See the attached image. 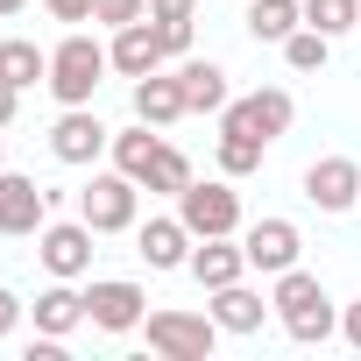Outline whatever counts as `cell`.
<instances>
[{
  "label": "cell",
  "mask_w": 361,
  "mask_h": 361,
  "mask_svg": "<svg viewBox=\"0 0 361 361\" xmlns=\"http://www.w3.org/2000/svg\"><path fill=\"white\" fill-rule=\"evenodd\" d=\"M57 22H92V0H43Z\"/></svg>",
  "instance_id": "30"
},
{
  "label": "cell",
  "mask_w": 361,
  "mask_h": 361,
  "mask_svg": "<svg viewBox=\"0 0 361 361\" xmlns=\"http://www.w3.org/2000/svg\"><path fill=\"white\" fill-rule=\"evenodd\" d=\"M106 64H114V57H106L92 36H64V43L50 50V92H57L64 106H92V92H99Z\"/></svg>",
  "instance_id": "1"
},
{
  "label": "cell",
  "mask_w": 361,
  "mask_h": 361,
  "mask_svg": "<svg viewBox=\"0 0 361 361\" xmlns=\"http://www.w3.org/2000/svg\"><path fill=\"white\" fill-rule=\"evenodd\" d=\"M262 149L269 142H255V135H220V170L227 177H248V170H262Z\"/></svg>",
  "instance_id": "27"
},
{
  "label": "cell",
  "mask_w": 361,
  "mask_h": 361,
  "mask_svg": "<svg viewBox=\"0 0 361 361\" xmlns=\"http://www.w3.org/2000/svg\"><path fill=\"white\" fill-rule=\"evenodd\" d=\"M185 269H192L206 290H220V283H241V276H248V248H234V234H206Z\"/></svg>",
  "instance_id": "13"
},
{
  "label": "cell",
  "mask_w": 361,
  "mask_h": 361,
  "mask_svg": "<svg viewBox=\"0 0 361 361\" xmlns=\"http://www.w3.org/2000/svg\"><path fill=\"white\" fill-rule=\"evenodd\" d=\"M106 142H114V135H106L99 114H85V106H64L57 128H50V156H57V163H99Z\"/></svg>",
  "instance_id": "11"
},
{
  "label": "cell",
  "mask_w": 361,
  "mask_h": 361,
  "mask_svg": "<svg viewBox=\"0 0 361 361\" xmlns=\"http://www.w3.org/2000/svg\"><path fill=\"white\" fill-rule=\"evenodd\" d=\"M50 220V192L22 170H0V234H43Z\"/></svg>",
  "instance_id": "9"
},
{
  "label": "cell",
  "mask_w": 361,
  "mask_h": 361,
  "mask_svg": "<svg viewBox=\"0 0 361 361\" xmlns=\"http://www.w3.org/2000/svg\"><path fill=\"white\" fill-rule=\"evenodd\" d=\"M326 50H333V36H319L312 22L283 36V64H290V71H319V64H326Z\"/></svg>",
  "instance_id": "26"
},
{
  "label": "cell",
  "mask_w": 361,
  "mask_h": 361,
  "mask_svg": "<svg viewBox=\"0 0 361 361\" xmlns=\"http://www.w3.org/2000/svg\"><path fill=\"white\" fill-rule=\"evenodd\" d=\"M135 121H149V128L185 121V85H177V78H163V71L135 78Z\"/></svg>",
  "instance_id": "16"
},
{
  "label": "cell",
  "mask_w": 361,
  "mask_h": 361,
  "mask_svg": "<svg viewBox=\"0 0 361 361\" xmlns=\"http://www.w3.org/2000/svg\"><path fill=\"white\" fill-rule=\"evenodd\" d=\"M305 199H312L319 213L361 206V163H354V156H319V163L305 170Z\"/></svg>",
  "instance_id": "8"
},
{
  "label": "cell",
  "mask_w": 361,
  "mask_h": 361,
  "mask_svg": "<svg viewBox=\"0 0 361 361\" xmlns=\"http://www.w3.org/2000/svg\"><path fill=\"white\" fill-rule=\"evenodd\" d=\"M340 333H347V347H361V298L340 312Z\"/></svg>",
  "instance_id": "32"
},
{
  "label": "cell",
  "mask_w": 361,
  "mask_h": 361,
  "mask_svg": "<svg viewBox=\"0 0 361 361\" xmlns=\"http://www.w3.org/2000/svg\"><path fill=\"white\" fill-rule=\"evenodd\" d=\"M36 255H43L50 276H85V269H92V227H85V220H43Z\"/></svg>",
  "instance_id": "6"
},
{
  "label": "cell",
  "mask_w": 361,
  "mask_h": 361,
  "mask_svg": "<svg viewBox=\"0 0 361 361\" xmlns=\"http://www.w3.org/2000/svg\"><path fill=\"white\" fill-rule=\"evenodd\" d=\"M135 177L128 170H106V177H92V185L78 192V220L92 227V234H128L135 227Z\"/></svg>",
  "instance_id": "5"
},
{
  "label": "cell",
  "mask_w": 361,
  "mask_h": 361,
  "mask_svg": "<svg viewBox=\"0 0 361 361\" xmlns=\"http://www.w3.org/2000/svg\"><path fill=\"white\" fill-rule=\"evenodd\" d=\"M305 22L319 36H347V29H361V0H305Z\"/></svg>",
  "instance_id": "24"
},
{
  "label": "cell",
  "mask_w": 361,
  "mask_h": 361,
  "mask_svg": "<svg viewBox=\"0 0 361 361\" xmlns=\"http://www.w3.org/2000/svg\"><path fill=\"white\" fill-rule=\"evenodd\" d=\"M262 298L248 290V283H220L213 290V319H220V333H262Z\"/></svg>",
  "instance_id": "17"
},
{
  "label": "cell",
  "mask_w": 361,
  "mask_h": 361,
  "mask_svg": "<svg viewBox=\"0 0 361 361\" xmlns=\"http://www.w3.org/2000/svg\"><path fill=\"white\" fill-rule=\"evenodd\" d=\"M8 121H15V85L0 78V128H8Z\"/></svg>",
  "instance_id": "33"
},
{
  "label": "cell",
  "mask_w": 361,
  "mask_h": 361,
  "mask_svg": "<svg viewBox=\"0 0 361 361\" xmlns=\"http://www.w3.org/2000/svg\"><path fill=\"white\" fill-rule=\"evenodd\" d=\"M0 78H8L15 92H29V85H50V50H36V43L8 36V43H0Z\"/></svg>",
  "instance_id": "18"
},
{
  "label": "cell",
  "mask_w": 361,
  "mask_h": 361,
  "mask_svg": "<svg viewBox=\"0 0 361 361\" xmlns=\"http://www.w3.org/2000/svg\"><path fill=\"white\" fill-rule=\"evenodd\" d=\"M319 298H326V283H319L312 269H298V262H290V269L276 276V290H269V305H276L283 319H290V312H305V305H319Z\"/></svg>",
  "instance_id": "23"
},
{
  "label": "cell",
  "mask_w": 361,
  "mask_h": 361,
  "mask_svg": "<svg viewBox=\"0 0 361 361\" xmlns=\"http://www.w3.org/2000/svg\"><path fill=\"white\" fill-rule=\"evenodd\" d=\"M177 220H185L199 241H206V234H234V227H241V192L220 185V177H206V185L192 177V185L177 192Z\"/></svg>",
  "instance_id": "4"
},
{
  "label": "cell",
  "mask_w": 361,
  "mask_h": 361,
  "mask_svg": "<svg viewBox=\"0 0 361 361\" xmlns=\"http://www.w3.org/2000/svg\"><path fill=\"white\" fill-rule=\"evenodd\" d=\"M85 312H92V326H99V333H135V326L149 319V298H142V283L106 276V283H92V290H85Z\"/></svg>",
  "instance_id": "7"
},
{
  "label": "cell",
  "mask_w": 361,
  "mask_h": 361,
  "mask_svg": "<svg viewBox=\"0 0 361 361\" xmlns=\"http://www.w3.org/2000/svg\"><path fill=\"white\" fill-rule=\"evenodd\" d=\"M142 15H149V0H92V22H106V29H128Z\"/></svg>",
  "instance_id": "29"
},
{
  "label": "cell",
  "mask_w": 361,
  "mask_h": 361,
  "mask_svg": "<svg viewBox=\"0 0 361 361\" xmlns=\"http://www.w3.org/2000/svg\"><path fill=\"white\" fill-rule=\"evenodd\" d=\"M15 319H22V298H15V290H0V340L15 333Z\"/></svg>",
  "instance_id": "31"
},
{
  "label": "cell",
  "mask_w": 361,
  "mask_h": 361,
  "mask_svg": "<svg viewBox=\"0 0 361 361\" xmlns=\"http://www.w3.org/2000/svg\"><path fill=\"white\" fill-rule=\"evenodd\" d=\"M192 227L185 220H149V227H135V248H142V262L149 269H185L192 262Z\"/></svg>",
  "instance_id": "14"
},
{
  "label": "cell",
  "mask_w": 361,
  "mask_h": 361,
  "mask_svg": "<svg viewBox=\"0 0 361 361\" xmlns=\"http://www.w3.org/2000/svg\"><path fill=\"white\" fill-rule=\"evenodd\" d=\"M333 326H340V319H333V298H319V305H305V312H290V319H283V333H290V340H305V347H312V340H326Z\"/></svg>",
  "instance_id": "28"
},
{
  "label": "cell",
  "mask_w": 361,
  "mask_h": 361,
  "mask_svg": "<svg viewBox=\"0 0 361 361\" xmlns=\"http://www.w3.org/2000/svg\"><path fill=\"white\" fill-rule=\"evenodd\" d=\"M241 248H248V269L283 276V269L305 255V234H298V220H255V227L241 234Z\"/></svg>",
  "instance_id": "10"
},
{
  "label": "cell",
  "mask_w": 361,
  "mask_h": 361,
  "mask_svg": "<svg viewBox=\"0 0 361 361\" xmlns=\"http://www.w3.org/2000/svg\"><path fill=\"white\" fill-rule=\"evenodd\" d=\"M290 121H298V99H290L283 85H262V92H248V99H227V106H220V135H255V142H276Z\"/></svg>",
  "instance_id": "2"
},
{
  "label": "cell",
  "mask_w": 361,
  "mask_h": 361,
  "mask_svg": "<svg viewBox=\"0 0 361 361\" xmlns=\"http://www.w3.org/2000/svg\"><path fill=\"white\" fill-rule=\"evenodd\" d=\"M156 149H163V135L149 128V121H135L128 135H114V170H128L135 185L149 177V163H156Z\"/></svg>",
  "instance_id": "22"
},
{
  "label": "cell",
  "mask_w": 361,
  "mask_h": 361,
  "mask_svg": "<svg viewBox=\"0 0 361 361\" xmlns=\"http://www.w3.org/2000/svg\"><path fill=\"white\" fill-rule=\"evenodd\" d=\"M142 185H149V192H163V199H177V192L192 185V163H185V156H177V149L163 142V149H156V163H149V177H142Z\"/></svg>",
  "instance_id": "25"
},
{
  "label": "cell",
  "mask_w": 361,
  "mask_h": 361,
  "mask_svg": "<svg viewBox=\"0 0 361 361\" xmlns=\"http://www.w3.org/2000/svg\"><path fill=\"white\" fill-rule=\"evenodd\" d=\"M106 57H114V71H121V78H149V71H163V57H170V50H163L156 22L142 15V22L114 29V50H106Z\"/></svg>",
  "instance_id": "12"
},
{
  "label": "cell",
  "mask_w": 361,
  "mask_h": 361,
  "mask_svg": "<svg viewBox=\"0 0 361 361\" xmlns=\"http://www.w3.org/2000/svg\"><path fill=\"white\" fill-rule=\"evenodd\" d=\"M177 85H185V114H220L227 106V71L220 64H185Z\"/></svg>",
  "instance_id": "19"
},
{
  "label": "cell",
  "mask_w": 361,
  "mask_h": 361,
  "mask_svg": "<svg viewBox=\"0 0 361 361\" xmlns=\"http://www.w3.org/2000/svg\"><path fill=\"white\" fill-rule=\"evenodd\" d=\"M192 15H199V0H149V22H156V36H163L170 57L192 50Z\"/></svg>",
  "instance_id": "21"
},
{
  "label": "cell",
  "mask_w": 361,
  "mask_h": 361,
  "mask_svg": "<svg viewBox=\"0 0 361 361\" xmlns=\"http://www.w3.org/2000/svg\"><path fill=\"white\" fill-rule=\"evenodd\" d=\"M290 29H305V0H255L248 8V36L255 43H283Z\"/></svg>",
  "instance_id": "20"
},
{
  "label": "cell",
  "mask_w": 361,
  "mask_h": 361,
  "mask_svg": "<svg viewBox=\"0 0 361 361\" xmlns=\"http://www.w3.org/2000/svg\"><path fill=\"white\" fill-rule=\"evenodd\" d=\"M92 312H85V290H71V276H57L43 298H36V333H50V340H64V333H78Z\"/></svg>",
  "instance_id": "15"
},
{
  "label": "cell",
  "mask_w": 361,
  "mask_h": 361,
  "mask_svg": "<svg viewBox=\"0 0 361 361\" xmlns=\"http://www.w3.org/2000/svg\"><path fill=\"white\" fill-rule=\"evenodd\" d=\"M29 8V0H0V22H8V15H22Z\"/></svg>",
  "instance_id": "34"
},
{
  "label": "cell",
  "mask_w": 361,
  "mask_h": 361,
  "mask_svg": "<svg viewBox=\"0 0 361 361\" xmlns=\"http://www.w3.org/2000/svg\"><path fill=\"white\" fill-rule=\"evenodd\" d=\"M142 326H149V347L170 361H206L220 347V319H206V312H149Z\"/></svg>",
  "instance_id": "3"
}]
</instances>
